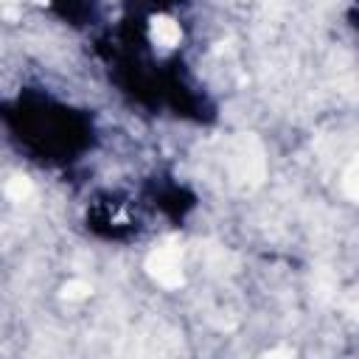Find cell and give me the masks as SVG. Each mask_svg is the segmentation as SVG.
Instances as JSON below:
<instances>
[{
	"instance_id": "6da1fadb",
	"label": "cell",
	"mask_w": 359,
	"mask_h": 359,
	"mask_svg": "<svg viewBox=\"0 0 359 359\" xmlns=\"http://www.w3.org/2000/svg\"><path fill=\"white\" fill-rule=\"evenodd\" d=\"M146 269H149V275H151L160 286H165V289H180L182 280H185V278H182V264H180V250L171 247V244L157 247V250L149 255Z\"/></svg>"
},
{
	"instance_id": "7a4b0ae2",
	"label": "cell",
	"mask_w": 359,
	"mask_h": 359,
	"mask_svg": "<svg viewBox=\"0 0 359 359\" xmlns=\"http://www.w3.org/2000/svg\"><path fill=\"white\" fill-rule=\"evenodd\" d=\"M149 34H151V39H154L157 45H163V48H174V45H180V39H182L180 25H177L171 17H165V14H160V17L151 20Z\"/></svg>"
},
{
	"instance_id": "3957f363",
	"label": "cell",
	"mask_w": 359,
	"mask_h": 359,
	"mask_svg": "<svg viewBox=\"0 0 359 359\" xmlns=\"http://www.w3.org/2000/svg\"><path fill=\"white\" fill-rule=\"evenodd\" d=\"M28 194H31V180H28V177H11V180L6 182V196L22 202Z\"/></svg>"
},
{
	"instance_id": "277c9868",
	"label": "cell",
	"mask_w": 359,
	"mask_h": 359,
	"mask_svg": "<svg viewBox=\"0 0 359 359\" xmlns=\"http://www.w3.org/2000/svg\"><path fill=\"white\" fill-rule=\"evenodd\" d=\"M90 283H84V280H67L65 286H62V297L65 300H84V297H90Z\"/></svg>"
},
{
	"instance_id": "5b68a950",
	"label": "cell",
	"mask_w": 359,
	"mask_h": 359,
	"mask_svg": "<svg viewBox=\"0 0 359 359\" xmlns=\"http://www.w3.org/2000/svg\"><path fill=\"white\" fill-rule=\"evenodd\" d=\"M345 188H348L353 196H359V163H353V168L345 174Z\"/></svg>"
}]
</instances>
